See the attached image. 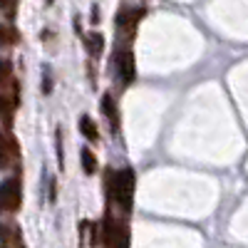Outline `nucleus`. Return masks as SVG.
Instances as JSON below:
<instances>
[{"label":"nucleus","instance_id":"1","mask_svg":"<svg viewBox=\"0 0 248 248\" xmlns=\"http://www.w3.org/2000/svg\"><path fill=\"white\" fill-rule=\"evenodd\" d=\"M134 169L124 167V169H107L105 174V191H107V201L109 206L122 214V216H129L132 211V203H134Z\"/></svg>","mask_w":248,"mask_h":248},{"label":"nucleus","instance_id":"2","mask_svg":"<svg viewBox=\"0 0 248 248\" xmlns=\"http://www.w3.org/2000/svg\"><path fill=\"white\" fill-rule=\"evenodd\" d=\"M102 248H129V226L114 214H105L99 223Z\"/></svg>","mask_w":248,"mask_h":248},{"label":"nucleus","instance_id":"3","mask_svg":"<svg viewBox=\"0 0 248 248\" xmlns=\"http://www.w3.org/2000/svg\"><path fill=\"white\" fill-rule=\"evenodd\" d=\"M23 203V186H20V176H10L0 181V214L13 216L20 211Z\"/></svg>","mask_w":248,"mask_h":248},{"label":"nucleus","instance_id":"4","mask_svg":"<svg viewBox=\"0 0 248 248\" xmlns=\"http://www.w3.org/2000/svg\"><path fill=\"white\" fill-rule=\"evenodd\" d=\"M112 67H114V77L122 87H127L134 82L137 70H134V52L129 47H117L112 55Z\"/></svg>","mask_w":248,"mask_h":248},{"label":"nucleus","instance_id":"5","mask_svg":"<svg viewBox=\"0 0 248 248\" xmlns=\"http://www.w3.org/2000/svg\"><path fill=\"white\" fill-rule=\"evenodd\" d=\"M20 164V147L10 129H0V171Z\"/></svg>","mask_w":248,"mask_h":248},{"label":"nucleus","instance_id":"6","mask_svg":"<svg viewBox=\"0 0 248 248\" xmlns=\"http://www.w3.org/2000/svg\"><path fill=\"white\" fill-rule=\"evenodd\" d=\"M147 15V8H139V10H134V8H127V5H122L119 8V13H117V28H119V32H134V28H137V23Z\"/></svg>","mask_w":248,"mask_h":248},{"label":"nucleus","instance_id":"7","mask_svg":"<svg viewBox=\"0 0 248 248\" xmlns=\"http://www.w3.org/2000/svg\"><path fill=\"white\" fill-rule=\"evenodd\" d=\"M23 233L15 223H3L0 221V248H23Z\"/></svg>","mask_w":248,"mask_h":248},{"label":"nucleus","instance_id":"8","mask_svg":"<svg viewBox=\"0 0 248 248\" xmlns=\"http://www.w3.org/2000/svg\"><path fill=\"white\" fill-rule=\"evenodd\" d=\"M17 105H20V87H15L10 92H3V94H0V119H5L10 124Z\"/></svg>","mask_w":248,"mask_h":248},{"label":"nucleus","instance_id":"9","mask_svg":"<svg viewBox=\"0 0 248 248\" xmlns=\"http://www.w3.org/2000/svg\"><path fill=\"white\" fill-rule=\"evenodd\" d=\"M17 87V79L13 75V65H10V60H3L0 57V94L3 92H10Z\"/></svg>","mask_w":248,"mask_h":248},{"label":"nucleus","instance_id":"10","mask_svg":"<svg viewBox=\"0 0 248 248\" xmlns=\"http://www.w3.org/2000/svg\"><path fill=\"white\" fill-rule=\"evenodd\" d=\"M102 114L109 119L112 132L117 134V132H119V112H117V105H114V97H112V94H105V97H102Z\"/></svg>","mask_w":248,"mask_h":248},{"label":"nucleus","instance_id":"11","mask_svg":"<svg viewBox=\"0 0 248 248\" xmlns=\"http://www.w3.org/2000/svg\"><path fill=\"white\" fill-rule=\"evenodd\" d=\"M79 132L85 134L90 141H97V139H99V129H97V124H94V119H92V117H87V114H82V117H79Z\"/></svg>","mask_w":248,"mask_h":248},{"label":"nucleus","instance_id":"12","mask_svg":"<svg viewBox=\"0 0 248 248\" xmlns=\"http://www.w3.org/2000/svg\"><path fill=\"white\" fill-rule=\"evenodd\" d=\"M85 45H87V50H90L92 57H99L102 55V47H105V37H102L99 32H90L85 37Z\"/></svg>","mask_w":248,"mask_h":248},{"label":"nucleus","instance_id":"13","mask_svg":"<svg viewBox=\"0 0 248 248\" xmlns=\"http://www.w3.org/2000/svg\"><path fill=\"white\" fill-rule=\"evenodd\" d=\"M15 43H17V30L13 25L0 23V47H13Z\"/></svg>","mask_w":248,"mask_h":248},{"label":"nucleus","instance_id":"14","mask_svg":"<svg viewBox=\"0 0 248 248\" xmlns=\"http://www.w3.org/2000/svg\"><path fill=\"white\" fill-rule=\"evenodd\" d=\"M79 159H82V169H85V174H94L97 171V156L90 147H85L79 152Z\"/></svg>","mask_w":248,"mask_h":248},{"label":"nucleus","instance_id":"15","mask_svg":"<svg viewBox=\"0 0 248 248\" xmlns=\"http://www.w3.org/2000/svg\"><path fill=\"white\" fill-rule=\"evenodd\" d=\"M55 147H57V167L62 171V169H65V152H62V132L60 129L55 132Z\"/></svg>","mask_w":248,"mask_h":248},{"label":"nucleus","instance_id":"16","mask_svg":"<svg viewBox=\"0 0 248 248\" xmlns=\"http://www.w3.org/2000/svg\"><path fill=\"white\" fill-rule=\"evenodd\" d=\"M15 8H17V0H0V10L3 13H15Z\"/></svg>","mask_w":248,"mask_h":248},{"label":"nucleus","instance_id":"17","mask_svg":"<svg viewBox=\"0 0 248 248\" xmlns=\"http://www.w3.org/2000/svg\"><path fill=\"white\" fill-rule=\"evenodd\" d=\"M52 3H55V0H47V5H52Z\"/></svg>","mask_w":248,"mask_h":248}]
</instances>
